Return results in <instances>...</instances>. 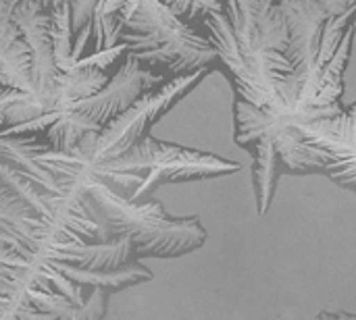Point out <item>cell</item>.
Returning a JSON list of instances; mask_svg holds the SVG:
<instances>
[{"mask_svg":"<svg viewBox=\"0 0 356 320\" xmlns=\"http://www.w3.org/2000/svg\"><path fill=\"white\" fill-rule=\"evenodd\" d=\"M209 71L211 69H202L181 77H173V81H167L161 90L146 92L127 110L106 123L98 133L83 135L71 152L60 154L46 150V154L67 167L90 173L96 171L100 165L121 156L144 135H148L152 125H156V121H161L179 100H184L192 90H196Z\"/></svg>","mask_w":356,"mask_h":320,"instance_id":"5b68a950","label":"cell"},{"mask_svg":"<svg viewBox=\"0 0 356 320\" xmlns=\"http://www.w3.org/2000/svg\"><path fill=\"white\" fill-rule=\"evenodd\" d=\"M46 10H58V8H69V29H71V58L73 65L81 58L90 33H92V17L96 10L98 0H33Z\"/></svg>","mask_w":356,"mask_h":320,"instance_id":"7c38bea8","label":"cell"},{"mask_svg":"<svg viewBox=\"0 0 356 320\" xmlns=\"http://www.w3.org/2000/svg\"><path fill=\"white\" fill-rule=\"evenodd\" d=\"M38 160L54 173L63 190L81 200L86 214L96 225L98 242L127 237L136 258H181L207 242V229L198 217H171L161 202H134L115 192L98 175L67 167L38 152Z\"/></svg>","mask_w":356,"mask_h":320,"instance_id":"7a4b0ae2","label":"cell"},{"mask_svg":"<svg viewBox=\"0 0 356 320\" xmlns=\"http://www.w3.org/2000/svg\"><path fill=\"white\" fill-rule=\"evenodd\" d=\"M117 44L138 65L163 69L173 77L211 69L217 62L211 42L159 0H140L134 15L123 21Z\"/></svg>","mask_w":356,"mask_h":320,"instance_id":"277c9868","label":"cell"},{"mask_svg":"<svg viewBox=\"0 0 356 320\" xmlns=\"http://www.w3.org/2000/svg\"><path fill=\"white\" fill-rule=\"evenodd\" d=\"M238 171L240 165L236 160L167 144L148 133L127 152L100 165L92 173L127 200L142 202L144 196L163 185L225 177Z\"/></svg>","mask_w":356,"mask_h":320,"instance_id":"3957f363","label":"cell"},{"mask_svg":"<svg viewBox=\"0 0 356 320\" xmlns=\"http://www.w3.org/2000/svg\"><path fill=\"white\" fill-rule=\"evenodd\" d=\"M163 73H152L138 65L131 56H125L123 65L104 83V87H100L92 96L73 102L67 110L79 112L83 119L90 121L96 131H100L106 123L127 110L146 92L156 90V85L163 83Z\"/></svg>","mask_w":356,"mask_h":320,"instance_id":"ba28073f","label":"cell"},{"mask_svg":"<svg viewBox=\"0 0 356 320\" xmlns=\"http://www.w3.org/2000/svg\"><path fill=\"white\" fill-rule=\"evenodd\" d=\"M31 300L35 308L54 317V320H102L106 314L108 294L100 287H92L81 306L58 294H33Z\"/></svg>","mask_w":356,"mask_h":320,"instance_id":"8fae6325","label":"cell"},{"mask_svg":"<svg viewBox=\"0 0 356 320\" xmlns=\"http://www.w3.org/2000/svg\"><path fill=\"white\" fill-rule=\"evenodd\" d=\"M42 115L44 112L31 94L10 87H0V131L35 121Z\"/></svg>","mask_w":356,"mask_h":320,"instance_id":"4fadbf2b","label":"cell"},{"mask_svg":"<svg viewBox=\"0 0 356 320\" xmlns=\"http://www.w3.org/2000/svg\"><path fill=\"white\" fill-rule=\"evenodd\" d=\"M17 0H0V87L31 94L29 52L13 21Z\"/></svg>","mask_w":356,"mask_h":320,"instance_id":"9c48e42d","label":"cell"},{"mask_svg":"<svg viewBox=\"0 0 356 320\" xmlns=\"http://www.w3.org/2000/svg\"><path fill=\"white\" fill-rule=\"evenodd\" d=\"M327 17H344L355 15L356 0H317Z\"/></svg>","mask_w":356,"mask_h":320,"instance_id":"9a60e30c","label":"cell"},{"mask_svg":"<svg viewBox=\"0 0 356 320\" xmlns=\"http://www.w3.org/2000/svg\"><path fill=\"white\" fill-rule=\"evenodd\" d=\"M42 229V219L23 200L0 185V248L35 252Z\"/></svg>","mask_w":356,"mask_h":320,"instance_id":"30bf717a","label":"cell"},{"mask_svg":"<svg viewBox=\"0 0 356 320\" xmlns=\"http://www.w3.org/2000/svg\"><path fill=\"white\" fill-rule=\"evenodd\" d=\"M13 21L29 52V81L31 96L40 104L42 112L58 110V67L52 52V15L33 0H17L13 8Z\"/></svg>","mask_w":356,"mask_h":320,"instance_id":"52a82bcc","label":"cell"},{"mask_svg":"<svg viewBox=\"0 0 356 320\" xmlns=\"http://www.w3.org/2000/svg\"><path fill=\"white\" fill-rule=\"evenodd\" d=\"M355 104L296 125V131L302 137L309 175H325L340 187L355 192Z\"/></svg>","mask_w":356,"mask_h":320,"instance_id":"8992f818","label":"cell"},{"mask_svg":"<svg viewBox=\"0 0 356 320\" xmlns=\"http://www.w3.org/2000/svg\"><path fill=\"white\" fill-rule=\"evenodd\" d=\"M217 60L229 73L236 100L265 108L277 100L292 67L284 56L288 25L275 0H223L202 19Z\"/></svg>","mask_w":356,"mask_h":320,"instance_id":"6da1fadb","label":"cell"},{"mask_svg":"<svg viewBox=\"0 0 356 320\" xmlns=\"http://www.w3.org/2000/svg\"><path fill=\"white\" fill-rule=\"evenodd\" d=\"M159 2H163L175 17H179L186 23L196 19L202 21L207 15L223 10V0H159Z\"/></svg>","mask_w":356,"mask_h":320,"instance_id":"5bb4252c","label":"cell"},{"mask_svg":"<svg viewBox=\"0 0 356 320\" xmlns=\"http://www.w3.org/2000/svg\"><path fill=\"white\" fill-rule=\"evenodd\" d=\"M315 320H356V317L350 312H321Z\"/></svg>","mask_w":356,"mask_h":320,"instance_id":"2e32d148","label":"cell"}]
</instances>
